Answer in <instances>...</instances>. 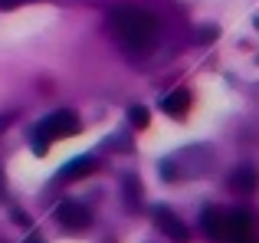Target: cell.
I'll return each instance as SVG.
<instances>
[{"label":"cell","mask_w":259,"mask_h":243,"mask_svg":"<svg viewBox=\"0 0 259 243\" xmlns=\"http://www.w3.org/2000/svg\"><path fill=\"white\" fill-rule=\"evenodd\" d=\"M227 187L236 194H253L259 187V171L253 165H236L233 171L227 174Z\"/></svg>","instance_id":"cell-6"},{"label":"cell","mask_w":259,"mask_h":243,"mask_svg":"<svg viewBox=\"0 0 259 243\" xmlns=\"http://www.w3.org/2000/svg\"><path fill=\"white\" fill-rule=\"evenodd\" d=\"M7 197V181H4V171H0V200Z\"/></svg>","instance_id":"cell-16"},{"label":"cell","mask_w":259,"mask_h":243,"mask_svg":"<svg viewBox=\"0 0 259 243\" xmlns=\"http://www.w3.org/2000/svg\"><path fill=\"white\" fill-rule=\"evenodd\" d=\"M151 217H154V224H158V230L164 233V237H171L174 243H187L190 240V230L184 227V220L181 217H174V211L171 207H151Z\"/></svg>","instance_id":"cell-5"},{"label":"cell","mask_w":259,"mask_h":243,"mask_svg":"<svg viewBox=\"0 0 259 243\" xmlns=\"http://www.w3.org/2000/svg\"><path fill=\"white\" fill-rule=\"evenodd\" d=\"M79 128H82V122H79V115H76L72 109H56V112H50V115H46L36 128H33V151L43 158V154L50 151L53 141L72 138V135H79Z\"/></svg>","instance_id":"cell-2"},{"label":"cell","mask_w":259,"mask_h":243,"mask_svg":"<svg viewBox=\"0 0 259 243\" xmlns=\"http://www.w3.org/2000/svg\"><path fill=\"white\" fill-rule=\"evenodd\" d=\"M92 171H99V161L89 158V154H82V158L69 161V165L56 174V181H79V178H85V174H92Z\"/></svg>","instance_id":"cell-8"},{"label":"cell","mask_w":259,"mask_h":243,"mask_svg":"<svg viewBox=\"0 0 259 243\" xmlns=\"http://www.w3.org/2000/svg\"><path fill=\"white\" fill-rule=\"evenodd\" d=\"M128 118H132V125L138 128V132H145V128L151 125V112H148L145 105H132V112H128Z\"/></svg>","instance_id":"cell-10"},{"label":"cell","mask_w":259,"mask_h":243,"mask_svg":"<svg viewBox=\"0 0 259 243\" xmlns=\"http://www.w3.org/2000/svg\"><path fill=\"white\" fill-rule=\"evenodd\" d=\"M56 224L63 227V230L82 233V230L92 227V211H89L85 204H79V200H63V204L56 207Z\"/></svg>","instance_id":"cell-4"},{"label":"cell","mask_w":259,"mask_h":243,"mask_svg":"<svg viewBox=\"0 0 259 243\" xmlns=\"http://www.w3.org/2000/svg\"><path fill=\"white\" fill-rule=\"evenodd\" d=\"M13 118H17V115H13V112H4V115H0V135H4L7 128L13 125Z\"/></svg>","instance_id":"cell-14"},{"label":"cell","mask_w":259,"mask_h":243,"mask_svg":"<svg viewBox=\"0 0 259 243\" xmlns=\"http://www.w3.org/2000/svg\"><path fill=\"white\" fill-rule=\"evenodd\" d=\"M23 4H36V0H0V10H17Z\"/></svg>","instance_id":"cell-12"},{"label":"cell","mask_w":259,"mask_h":243,"mask_svg":"<svg viewBox=\"0 0 259 243\" xmlns=\"http://www.w3.org/2000/svg\"><path fill=\"white\" fill-rule=\"evenodd\" d=\"M23 243H46V240H43V237H39V233H30V237H26Z\"/></svg>","instance_id":"cell-17"},{"label":"cell","mask_w":259,"mask_h":243,"mask_svg":"<svg viewBox=\"0 0 259 243\" xmlns=\"http://www.w3.org/2000/svg\"><path fill=\"white\" fill-rule=\"evenodd\" d=\"M108 30L115 33L121 50H128L132 56L151 53L158 46V36H161L158 20L148 10H141V7H115L108 13Z\"/></svg>","instance_id":"cell-1"},{"label":"cell","mask_w":259,"mask_h":243,"mask_svg":"<svg viewBox=\"0 0 259 243\" xmlns=\"http://www.w3.org/2000/svg\"><path fill=\"white\" fill-rule=\"evenodd\" d=\"M200 227H203V233H207L210 240L220 243V233H223V211H217V207H207V211L200 214Z\"/></svg>","instance_id":"cell-9"},{"label":"cell","mask_w":259,"mask_h":243,"mask_svg":"<svg viewBox=\"0 0 259 243\" xmlns=\"http://www.w3.org/2000/svg\"><path fill=\"white\" fill-rule=\"evenodd\" d=\"M10 220H13L17 227H30V217H26L23 211H13V214H10Z\"/></svg>","instance_id":"cell-13"},{"label":"cell","mask_w":259,"mask_h":243,"mask_svg":"<svg viewBox=\"0 0 259 243\" xmlns=\"http://www.w3.org/2000/svg\"><path fill=\"white\" fill-rule=\"evenodd\" d=\"M217 36V30H213V26H207V30H200V39H213Z\"/></svg>","instance_id":"cell-15"},{"label":"cell","mask_w":259,"mask_h":243,"mask_svg":"<svg viewBox=\"0 0 259 243\" xmlns=\"http://www.w3.org/2000/svg\"><path fill=\"white\" fill-rule=\"evenodd\" d=\"M190 105H194V96H190L187 89H174L171 96H164V99H161V112H167V115L177 118V122H184V118H187Z\"/></svg>","instance_id":"cell-7"},{"label":"cell","mask_w":259,"mask_h":243,"mask_svg":"<svg viewBox=\"0 0 259 243\" xmlns=\"http://www.w3.org/2000/svg\"><path fill=\"white\" fill-rule=\"evenodd\" d=\"M125 194H128V204H132V207L141 204V184H138V178H125Z\"/></svg>","instance_id":"cell-11"},{"label":"cell","mask_w":259,"mask_h":243,"mask_svg":"<svg viewBox=\"0 0 259 243\" xmlns=\"http://www.w3.org/2000/svg\"><path fill=\"white\" fill-rule=\"evenodd\" d=\"M220 243H256V220L249 211H223V233Z\"/></svg>","instance_id":"cell-3"}]
</instances>
